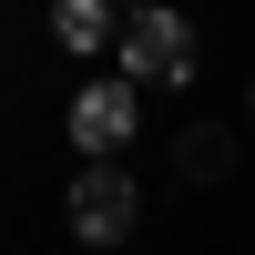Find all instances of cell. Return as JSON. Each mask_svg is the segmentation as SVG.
<instances>
[{
	"label": "cell",
	"instance_id": "obj_1",
	"mask_svg": "<svg viewBox=\"0 0 255 255\" xmlns=\"http://www.w3.org/2000/svg\"><path fill=\"white\" fill-rule=\"evenodd\" d=\"M113 61H123L133 92H174V82H194V20L163 10V0H143V10L113 31Z\"/></svg>",
	"mask_w": 255,
	"mask_h": 255
},
{
	"label": "cell",
	"instance_id": "obj_2",
	"mask_svg": "<svg viewBox=\"0 0 255 255\" xmlns=\"http://www.w3.org/2000/svg\"><path fill=\"white\" fill-rule=\"evenodd\" d=\"M61 215H72V235H82V245H123V235L143 225V184L123 174V163H92V174L61 194Z\"/></svg>",
	"mask_w": 255,
	"mask_h": 255
},
{
	"label": "cell",
	"instance_id": "obj_3",
	"mask_svg": "<svg viewBox=\"0 0 255 255\" xmlns=\"http://www.w3.org/2000/svg\"><path fill=\"white\" fill-rule=\"evenodd\" d=\"M61 123H72V143H82L92 163H113L123 143L143 133V92H133L123 72H113V82H82V92H72V113H61Z\"/></svg>",
	"mask_w": 255,
	"mask_h": 255
},
{
	"label": "cell",
	"instance_id": "obj_4",
	"mask_svg": "<svg viewBox=\"0 0 255 255\" xmlns=\"http://www.w3.org/2000/svg\"><path fill=\"white\" fill-rule=\"evenodd\" d=\"M51 41L61 51H113V0H51Z\"/></svg>",
	"mask_w": 255,
	"mask_h": 255
},
{
	"label": "cell",
	"instance_id": "obj_5",
	"mask_svg": "<svg viewBox=\"0 0 255 255\" xmlns=\"http://www.w3.org/2000/svg\"><path fill=\"white\" fill-rule=\"evenodd\" d=\"M174 163H184V174H194V184H215L225 163H235V143H225V123H194V133L174 143Z\"/></svg>",
	"mask_w": 255,
	"mask_h": 255
},
{
	"label": "cell",
	"instance_id": "obj_6",
	"mask_svg": "<svg viewBox=\"0 0 255 255\" xmlns=\"http://www.w3.org/2000/svg\"><path fill=\"white\" fill-rule=\"evenodd\" d=\"M245 133H255V92H245Z\"/></svg>",
	"mask_w": 255,
	"mask_h": 255
},
{
	"label": "cell",
	"instance_id": "obj_7",
	"mask_svg": "<svg viewBox=\"0 0 255 255\" xmlns=\"http://www.w3.org/2000/svg\"><path fill=\"white\" fill-rule=\"evenodd\" d=\"M113 10H143V0H113Z\"/></svg>",
	"mask_w": 255,
	"mask_h": 255
}]
</instances>
